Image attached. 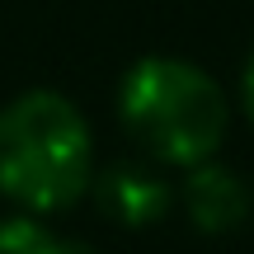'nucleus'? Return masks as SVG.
<instances>
[{"instance_id":"f257e3e1","label":"nucleus","mask_w":254,"mask_h":254,"mask_svg":"<svg viewBox=\"0 0 254 254\" xmlns=\"http://www.w3.org/2000/svg\"><path fill=\"white\" fill-rule=\"evenodd\" d=\"M99 170L94 132L62 90H24L0 104V198L33 217L71 212Z\"/></svg>"},{"instance_id":"f03ea898","label":"nucleus","mask_w":254,"mask_h":254,"mask_svg":"<svg viewBox=\"0 0 254 254\" xmlns=\"http://www.w3.org/2000/svg\"><path fill=\"white\" fill-rule=\"evenodd\" d=\"M118 123L127 141L160 170L212 160L231 127V99L207 66L189 57H136L118 80Z\"/></svg>"},{"instance_id":"7ed1b4c3","label":"nucleus","mask_w":254,"mask_h":254,"mask_svg":"<svg viewBox=\"0 0 254 254\" xmlns=\"http://www.w3.org/2000/svg\"><path fill=\"white\" fill-rule=\"evenodd\" d=\"M90 198L113 226L123 231H151L170 217L174 207V189L160 174L155 160H109L94 170L90 179Z\"/></svg>"},{"instance_id":"20e7f679","label":"nucleus","mask_w":254,"mask_h":254,"mask_svg":"<svg viewBox=\"0 0 254 254\" xmlns=\"http://www.w3.org/2000/svg\"><path fill=\"white\" fill-rule=\"evenodd\" d=\"M179 207L198 236H231V231H240L250 221L254 189L245 184V174H236L231 165H221L212 155V160H198L184 170Z\"/></svg>"},{"instance_id":"39448f33","label":"nucleus","mask_w":254,"mask_h":254,"mask_svg":"<svg viewBox=\"0 0 254 254\" xmlns=\"http://www.w3.org/2000/svg\"><path fill=\"white\" fill-rule=\"evenodd\" d=\"M0 254H99L94 245L75 236H62V231L47 226V217H33V212H9L0 217Z\"/></svg>"},{"instance_id":"423d86ee","label":"nucleus","mask_w":254,"mask_h":254,"mask_svg":"<svg viewBox=\"0 0 254 254\" xmlns=\"http://www.w3.org/2000/svg\"><path fill=\"white\" fill-rule=\"evenodd\" d=\"M236 94H240V113H245L250 127H254V52L245 57V66H240V85H236Z\"/></svg>"}]
</instances>
